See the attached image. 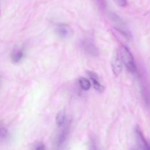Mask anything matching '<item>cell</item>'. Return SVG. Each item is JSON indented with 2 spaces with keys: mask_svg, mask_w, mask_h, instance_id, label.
<instances>
[{
  "mask_svg": "<svg viewBox=\"0 0 150 150\" xmlns=\"http://www.w3.org/2000/svg\"><path fill=\"white\" fill-rule=\"evenodd\" d=\"M135 136L138 145L141 147V148L144 149H150V145L144 139L142 132L138 129L135 130Z\"/></svg>",
  "mask_w": 150,
  "mask_h": 150,
  "instance_id": "obj_7",
  "label": "cell"
},
{
  "mask_svg": "<svg viewBox=\"0 0 150 150\" xmlns=\"http://www.w3.org/2000/svg\"><path fill=\"white\" fill-rule=\"evenodd\" d=\"M111 64L114 74L115 75H119L122 71V63L120 55L117 50L113 53Z\"/></svg>",
  "mask_w": 150,
  "mask_h": 150,
  "instance_id": "obj_3",
  "label": "cell"
},
{
  "mask_svg": "<svg viewBox=\"0 0 150 150\" xmlns=\"http://www.w3.org/2000/svg\"><path fill=\"white\" fill-rule=\"evenodd\" d=\"M55 31L57 36L63 39L70 38L73 35V30L67 25H58L56 28Z\"/></svg>",
  "mask_w": 150,
  "mask_h": 150,
  "instance_id": "obj_4",
  "label": "cell"
},
{
  "mask_svg": "<svg viewBox=\"0 0 150 150\" xmlns=\"http://www.w3.org/2000/svg\"><path fill=\"white\" fill-rule=\"evenodd\" d=\"M60 128L56 132L53 139V143L56 146H61L66 141L69 132V125L63 124L59 127Z\"/></svg>",
  "mask_w": 150,
  "mask_h": 150,
  "instance_id": "obj_2",
  "label": "cell"
},
{
  "mask_svg": "<svg viewBox=\"0 0 150 150\" xmlns=\"http://www.w3.org/2000/svg\"><path fill=\"white\" fill-rule=\"evenodd\" d=\"M120 57L121 61H122L127 70L131 72H135L136 70V66L133 56L128 49L125 46H122L121 47Z\"/></svg>",
  "mask_w": 150,
  "mask_h": 150,
  "instance_id": "obj_1",
  "label": "cell"
},
{
  "mask_svg": "<svg viewBox=\"0 0 150 150\" xmlns=\"http://www.w3.org/2000/svg\"><path fill=\"white\" fill-rule=\"evenodd\" d=\"M85 52L92 56H97L98 54V50L94 44L89 40H86L83 43Z\"/></svg>",
  "mask_w": 150,
  "mask_h": 150,
  "instance_id": "obj_5",
  "label": "cell"
},
{
  "mask_svg": "<svg viewBox=\"0 0 150 150\" xmlns=\"http://www.w3.org/2000/svg\"><path fill=\"white\" fill-rule=\"evenodd\" d=\"M79 83L81 88L84 90H88L91 87L90 81L88 79L84 77H82L79 80Z\"/></svg>",
  "mask_w": 150,
  "mask_h": 150,
  "instance_id": "obj_10",
  "label": "cell"
},
{
  "mask_svg": "<svg viewBox=\"0 0 150 150\" xmlns=\"http://www.w3.org/2000/svg\"><path fill=\"white\" fill-rule=\"evenodd\" d=\"M9 137L8 130L4 126L0 125V140H6Z\"/></svg>",
  "mask_w": 150,
  "mask_h": 150,
  "instance_id": "obj_11",
  "label": "cell"
},
{
  "mask_svg": "<svg viewBox=\"0 0 150 150\" xmlns=\"http://www.w3.org/2000/svg\"><path fill=\"white\" fill-rule=\"evenodd\" d=\"M23 57V52L22 50H15L12 54L11 58L13 63H19Z\"/></svg>",
  "mask_w": 150,
  "mask_h": 150,
  "instance_id": "obj_8",
  "label": "cell"
},
{
  "mask_svg": "<svg viewBox=\"0 0 150 150\" xmlns=\"http://www.w3.org/2000/svg\"><path fill=\"white\" fill-rule=\"evenodd\" d=\"M65 116V112L64 111H60L57 113L56 117V122L58 127H60L64 124Z\"/></svg>",
  "mask_w": 150,
  "mask_h": 150,
  "instance_id": "obj_9",
  "label": "cell"
},
{
  "mask_svg": "<svg viewBox=\"0 0 150 150\" xmlns=\"http://www.w3.org/2000/svg\"><path fill=\"white\" fill-rule=\"evenodd\" d=\"M87 73L89 76L90 79L91 80L94 88L98 91H103L104 89V87L100 84L97 75L95 73L92 72L91 71H87Z\"/></svg>",
  "mask_w": 150,
  "mask_h": 150,
  "instance_id": "obj_6",
  "label": "cell"
},
{
  "mask_svg": "<svg viewBox=\"0 0 150 150\" xmlns=\"http://www.w3.org/2000/svg\"><path fill=\"white\" fill-rule=\"evenodd\" d=\"M114 2L119 6L124 7L127 4V1L126 0H113Z\"/></svg>",
  "mask_w": 150,
  "mask_h": 150,
  "instance_id": "obj_12",
  "label": "cell"
},
{
  "mask_svg": "<svg viewBox=\"0 0 150 150\" xmlns=\"http://www.w3.org/2000/svg\"><path fill=\"white\" fill-rule=\"evenodd\" d=\"M34 148L36 150H42V149H44L45 147L42 143H38L35 145Z\"/></svg>",
  "mask_w": 150,
  "mask_h": 150,
  "instance_id": "obj_13",
  "label": "cell"
}]
</instances>
